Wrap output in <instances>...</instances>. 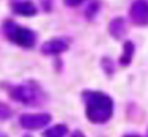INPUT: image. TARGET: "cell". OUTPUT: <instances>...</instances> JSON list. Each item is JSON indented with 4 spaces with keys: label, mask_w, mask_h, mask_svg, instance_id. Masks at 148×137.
Here are the masks:
<instances>
[{
    "label": "cell",
    "mask_w": 148,
    "mask_h": 137,
    "mask_svg": "<svg viewBox=\"0 0 148 137\" xmlns=\"http://www.w3.org/2000/svg\"><path fill=\"white\" fill-rule=\"evenodd\" d=\"M83 101L86 104V116L91 123L102 124L112 118L113 101L110 96L100 91H84Z\"/></svg>",
    "instance_id": "1"
},
{
    "label": "cell",
    "mask_w": 148,
    "mask_h": 137,
    "mask_svg": "<svg viewBox=\"0 0 148 137\" xmlns=\"http://www.w3.org/2000/svg\"><path fill=\"white\" fill-rule=\"evenodd\" d=\"M10 96L24 105H38L43 102V92L35 83H23L10 88Z\"/></svg>",
    "instance_id": "2"
},
{
    "label": "cell",
    "mask_w": 148,
    "mask_h": 137,
    "mask_svg": "<svg viewBox=\"0 0 148 137\" xmlns=\"http://www.w3.org/2000/svg\"><path fill=\"white\" fill-rule=\"evenodd\" d=\"M3 30H5V35L10 38L13 43L19 45L23 48H32L35 45V32L30 30V29H26V27H21V25L14 24L13 21H5L3 24Z\"/></svg>",
    "instance_id": "3"
},
{
    "label": "cell",
    "mask_w": 148,
    "mask_h": 137,
    "mask_svg": "<svg viewBox=\"0 0 148 137\" xmlns=\"http://www.w3.org/2000/svg\"><path fill=\"white\" fill-rule=\"evenodd\" d=\"M51 121L48 113H24L19 116V123L24 129H42Z\"/></svg>",
    "instance_id": "4"
},
{
    "label": "cell",
    "mask_w": 148,
    "mask_h": 137,
    "mask_svg": "<svg viewBox=\"0 0 148 137\" xmlns=\"http://www.w3.org/2000/svg\"><path fill=\"white\" fill-rule=\"evenodd\" d=\"M129 18L134 24H148V0H135L129 8Z\"/></svg>",
    "instance_id": "5"
},
{
    "label": "cell",
    "mask_w": 148,
    "mask_h": 137,
    "mask_svg": "<svg viewBox=\"0 0 148 137\" xmlns=\"http://www.w3.org/2000/svg\"><path fill=\"white\" fill-rule=\"evenodd\" d=\"M67 48H69L67 40H64V38H53V40L43 43L42 53L54 56V54H61V53H64V51H67Z\"/></svg>",
    "instance_id": "6"
},
{
    "label": "cell",
    "mask_w": 148,
    "mask_h": 137,
    "mask_svg": "<svg viewBox=\"0 0 148 137\" xmlns=\"http://www.w3.org/2000/svg\"><path fill=\"white\" fill-rule=\"evenodd\" d=\"M13 11L19 16H34L37 13V6L29 0H23V2H14L11 5Z\"/></svg>",
    "instance_id": "7"
},
{
    "label": "cell",
    "mask_w": 148,
    "mask_h": 137,
    "mask_svg": "<svg viewBox=\"0 0 148 137\" xmlns=\"http://www.w3.org/2000/svg\"><path fill=\"white\" fill-rule=\"evenodd\" d=\"M110 34L113 35L115 38H121L123 35L126 34V22L123 18H115L112 22H110V27H108Z\"/></svg>",
    "instance_id": "8"
},
{
    "label": "cell",
    "mask_w": 148,
    "mask_h": 137,
    "mask_svg": "<svg viewBox=\"0 0 148 137\" xmlns=\"http://www.w3.org/2000/svg\"><path fill=\"white\" fill-rule=\"evenodd\" d=\"M69 132V127L65 124H56V126L49 127L43 136L45 137H65Z\"/></svg>",
    "instance_id": "9"
},
{
    "label": "cell",
    "mask_w": 148,
    "mask_h": 137,
    "mask_svg": "<svg viewBox=\"0 0 148 137\" xmlns=\"http://www.w3.org/2000/svg\"><path fill=\"white\" fill-rule=\"evenodd\" d=\"M132 56H134V43H132V41H126L124 43V53L119 57V64H121V65H127V64L131 62Z\"/></svg>",
    "instance_id": "10"
},
{
    "label": "cell",
    "mask_w": 148,
    "mask_h": 137,
    "mask_svg": "<svg viewBox=\"0 0 148 137\" xmlns=\"http://www.w3.org/2000/svg\"><path fill=\"white\" fill-rule=\"evenodd\" d=\"M10 116H11V110H10V107L0 102V120H5V118H10Z\"/></svg>",
    "instance_id": "11"
},
{
    "label": "cell",
    "mask_w": 148,
    "mask_h": 137,
    "mask_svg": "<svg viewBox=\"0 0 148 137\" xmlns=\"http://www.w3.org/2000/svg\"><path fill=\"white\" fill-rule=\"evenodd\" d=\"M83 2H86V0H64V3L67 6H78V5H81Z\"/></svg>",
    "instance_id": "12"
},
{
    "label": "cell",
    "mask_w": 148,
    "mask_h": 137,
    "mask_svg": "<svg viewBox=\"0 0 148 137\" xmlns=\"http://www.w3.org/2000/svg\"><path fill=\"white\" fill-rule=\"evenodd\" d=\"M96 10H97V5H91V8H88V18H92V14H96Z\"/></svg>",
    "instance_id": "13"
},
{
    "label": "cell",
    "mask_w": 148,
    "mask_h": 137,
    "mask_svg": "<svg viewBox=\"0 0 148 137\" xmlns=\"http://www.w3.org/2000/svg\"><path fill=\"white\" fill-rule=\"evenodd\" d=\"M70 137H86L84 136L83 132H81V131H75V132H72V136Z\"/></svg>",
    "instance_id": "14"
},
{
    "label": "cell",
    "mask_w": 148,
    "mask_h": 137,
    "mask_svg": "<svg viewBox=\"0 0 148 137\" xmlns=\"http://www.w3.org/2000/svg\"><path fill=\"white\" fill-rule=\"evenodd\" d=\"M126 137H140V136H137V134H129V136H126Z\"/></svg>",
    "instance_id": "15"
},
{
    "label": "cell",
    "mask_w": 148,
    "mask_h": 137,
    "mask_svg": "<svg viewBox=\"0 0 148 137\" xmlns=\"http://www.w3.org/2000/svg\"><path fill=\"white\" fill-rule=\"evenodd\" d=\"M0 137H7V136H5V134H3V132H0Z\"/></svg>",
    "instance_id": "16"
}]
</instances>
